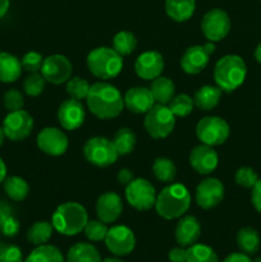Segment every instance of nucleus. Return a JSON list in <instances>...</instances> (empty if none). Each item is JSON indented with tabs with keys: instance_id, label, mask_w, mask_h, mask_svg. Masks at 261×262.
I'll return each instance as SVG.
<instances>
[{
	"instance_id": "obj_42",
	"label": "nucleus",
	"mask_w": 261,
	"mask_h": 262,
	"mask_svg": "<svg viewBox=\"0 0 261 262\" xmlns=\"http://www.w3.org/2000/svg\"><path fill=\"white\" fill-rule=\"evenodd\" d=\"M3 104H4L5 109L9 110V112L20 110L25 105V97H23L22 92L18 91V90H8L3 96Z\"/></svg>"
},
{
	"instance_id": "obj_22",
	"label": "nucleus",
	"mask_w": 261,
	"mask_h": 262,
	"mask_svg": "<svg viewBox=\"0 0 261 262\" xmlns=\"http://www.w3.org/2000/svg\"><path fill=\"white\" fill-rule=\"evenodd\" d=\"M201 235V224L192 215L182 216L176 227V241L181 247L188 248L199 241Z\"/></svg>"
},
{
	"instance_id": "obj_18",
	"label": "nucleus",
	"mask_w": 261,
	"mask_h": 262,
	"mask_svg": "<svg viewBox=\"0 0 261 262\" xmlns=\"http://www.w3.org/2000/svg\"><path fill=\"white\" fill-rule=\"evenodd\" d=\"M219 163V156L212 146L199 145L189 152V165L194 171L202 176L212 173Z\"/></svg>"
},
{
	"instance_id": "obj_25",
	"label": "nucleus",
	"mask_w": 261,
	"mask_h": 262,
	"mask_svg": "<svg viewBox=\"0 0 261 262\" xmlns=\"http://www.w3.org/2000/svg\"><path fill=\"white\" fill-rule=\"evenodd\" d=\"M222 90L217 86H202L196 91L193 96V102L200 110L209 112L212 110L220 101L222 97Z\"/></svg>"
},
{
	"instance_id": "obj_48",
	"label": "nucleus",
	"mask_w": 261,
	"mask_h": 262,
	"mask_svg": "<svg viewBox=\"0 0 261 262\" xmlns=\"http://www.w3.org/2000/svg\"><path fill=\"white\" fill-rule=\"evenodd\" d=\"M223 262H252L248 255L243 252H235V253H230L229 256L224 258Z\"/></svg>"
},
{
	"instance_id": "obj_50",
	"label": "nucleus",
	"mask_w": 261,
	"mask_h": 262,
	"mask_svg": "<svg viewBox=\"0 0 261 262\" xmlns=\"http://www.w3.org/2000/svg\"><path fill=\"white\" fill-rule=\"evenodd\" d=\"M7 178V166H5V163L3 161V159L0 158V183L5 181Z\"/></svg>"
},
{
	"instance_id": "obj_7",
	"label": "nucleus",
	"mask_w": 261,
	"mask_h": 262,
	"mask_svg": "<svg viewBox=\"0 0 261 262\" xmlns=\"http://www.w3.org/2000/svg\"><path fill=\"white\" fill-rule=\"evenodd\" d=\"M83 156L90 164L99 168H106L118 160V152L113 141L105 137H92L83 146Z\"/></svg>"
},
{
	"instance_id": "obj_40",
	"label": "nucleus",
	"mask_w": 261,
	"mask_h": 262,
	"mask_svg": "<svg viewBox=\"0 0 261 262\" xmlns=\"http://www.w3.org/2000/svg\"><path fill=\"white\" fill-rule=\"evenodd\" d=\"M107 230L109 228L101 220H89L87 224L84 225L83 232L87 239L92 241V242H100V241H105Z\"/></svg>"
},
{
	"instance_id": "obj_43",
	"label": "nucleus",
	"mask_w": 261,
	"mask_h": 262,
	"mask_svg": "<svg viewBox=\"0 0 261 262\" xmlns=\"http://www.w3.org/2000/svg\"><path fill=\"white\" fill-rule=\"evenodd\" d=\"M44 58L41 54L36 53V51H28L20 59V64H22V68L25 71L33 73V72L41 71V67H42Z\"/></svg>"
},
{
	"instance_id": "obj_16",
	"label": "nucleus",
	"mask_w": 261,
	"mask_h": 262,
	"mask_svg": "<svg viewBox=\"0 0 261 262\" xmlns=\"http://www.w3.org/2000/svg\"><path fill=\"white\" fill-rule=\"evenodd\" d=\"M37 146L44 154L61 156L68 150L69 141L66 133L55 127H46L37 135Z\"/></svg>"
},
{
	"instance_id": "obj_9",
	"label": "nucleus",
	"mask_w": 261,
	"mask_h": 262,
	"mask_svg": "<svg viewBox=\"0 0 261 262\" xmlns=\"http://www.w3.org/2000/svg\"><path fill=\"white\" fill-rule=\"evenodd\" d=\"M125 199L128 204L138 211H148L155 206L156 192L147 179L137 178L127 184Z\"/></svg>"
},
{
	"instance_id": "obj_19",
	"label": "nucleus",
	"mask_w": 261,
	"mask_h": 262,
	"mask_svg": "<svg viewBox=\"0 0 261 262\" xmlns=\"http://www.w3.org/2000/svg\"><path fill=\"white\" fill-rule=\"evenodd\" d=\"M86 118V112L81 101L74 99L64 100L58 109V120L67 130H74L81 127Z\"/></svg>"
},
{
	"instance_id": "obj_49",
	"label": "nucleus",
	"mask_w": 261,
	"mask_h": 262,
	"mask_svg": "<svg viewBox=\"0 0 261 262\" xmlns=\"http://www.w3.org/2000/svg\"><path fill=\"white\" fill-rule=\"evenodd\" d=\"M9 0H0V18H3L7 14L8 10H9Z\"/></svg>"
},
{
	"instance_id": "obj_21",
	"label": "nucleus",
	"mask_w": 261,
	"mask_h": 262,
	"mask_svg": "<svg viewBox=\"0 0 261 262\" xmlns=\"http://www.w3.org/2000/svg\"><path fill=\"white\" fill-rule=\"evenodd\" d=\"M123 100L124 106L135 114H146L155 105L150 89L146 87H132L125 92Z\"/></svg>"
},
{
	"instance_id": "obj_39",
	"label": "nucleus",
	"mask_w": 261,
	"mask_h": 262,
	"mask_svg": "<svg viewBox=\"0 0 261 262\" xmlns=\"http://www.w3.org/2000/svg\"><path fill=\"white\" fill-rule=\"evenodd\" d=\"M46 86V79L44 78V76L38 72H33L30 73L23 81V90H25L26 94L28 96L36 97L38 95H41L45 90Z\"/></svg>"
},
{
	"instance_id": "obj_24",
	"label": "nucleus",
	"mask_w": 261,
	"mask_h": 262,
	"mask_svg": "<svg viewBox=\"0 0 261 262\" xmlns=\"http://www.w3.org/2000/svg\"><path fill=\"white\" fill-rule=\"evenodd\" d=\"M20 60L9 53H0V81L4 83L15 82L22 74Z\"/></svg>"
},
{
	"instance_id": "obj_20",
	"label": "nucleus",
	"mask_w": 261,
	"mask_h": 262,
	"mask_svg": "<svg viewBox=\"0 0 261 262\" xmlns=\"http://www.w3.org/2000/svg\"><path fill=\"white\" fill-rule=\"evenodd\" d=\"M123 211L122 199L115 192H105L96 201V215L105 224L114 223L119 219Z\"/></svg>"
},
{
	"instance_id": "obj_3",
	"label": "nucleus",
	"mask_w": 261,
	"mask_h": 262,
	"mask_svg": "<svg viewBox=\"0 0 261 262\" xmlns=\"http://www.w3.org/2000/svg\"><path fill=\"white\" fill-rule=\"evenodd\" d=\"M247 67L238 55H225L216 61L214 68V79L223 92H233L245 82Z\"/></svg>"
},
{
	"instance_id": "obj_34",
	"label": "nucleus",
	"mask_w": 261,
	"mask_h": 262,
	"mask_svg": "<svg viewBox=\"0 0 261 262\" xmlns=\"http://www.w3.org/2000/svg\"><path fill=\"white\" fill-rule=\"evenodd\" d=\"M19 222L13 215L12 209L8 205L0 204V232L5 237H14L19 232Z\"/></svg>"
},
{
	"instance_id": "obj_37",
	"label": "nucleus",
	"mask_w": 261,
	"mask_h": 262,
	"mask_svg": "<svg viewBox=\"0 0 261 262\" xmlns=\"http://www.w3.org/2000/svg\"><path fill=\"white\" fill-rule=\"evenodd\" d=\"M90 87L91 86H90L89 82L84 78H79V77H73L66 82V92L71 99L78 100V101L86 100Z\"/></svg>"
},
{
	"instance_id": "obj_45",
	"label": "nucleus",
	"mask_w": 261,
	"mask_h": 262,
	"mask_svg": "<svg viewBox=\"0 0 261 262\" xmlns=\"http://www.w3.org/2000/svg\"><path fill=\"white\" fill-rule=\"evenodd\" d=\"M251 202H252L256 211L261 214V179H258V181L256 182L255 186L252 187V192H251Z\"/></svg>"
},
{
	"instance_id": "obj_38",
	"label": "nucleus",
	"mask_w": 261,
	"mask_h": 262,
	"mask_svg": "<svg viewBox=\"0 0 261 262\" xmlns=\"http://www.w3.org/2000/svg\"><path fill=\"white\" fill-rule=\"evenodd\" d=\"M193 99L186 94H181L178 96L173 97V100L169 102V109L171 110L174 117L179 118H184L191 114L192 110H193Z\"/></svg>"
},
{
	"instance_id": "obj_32",
	"label": "nucleus",
	"mask_w": 261,
	"mask_h": 262,
	"mask_svg": "<svg viewBox=\"0 0 261 262\" xmlns=\"http://www.w3.org/2000/svg\"><path fill=\"white\" fill-rule=\"evenodd\" d=\"M54 227L49 222H36L27 230L28 242L35 246L46 245L53 235Z\"/></svg>"
},
{
	"instance_id": "obj_10",
	"label": "nucleus",
	"mask_w": 261,
	"mask_h": 262,
	"mask_svg": "<svg viewBox=\"0 0 261 262\" xmlns=\"http://www.w3.org/2000/svg\"><path fill=\"white\" fill-rule=\"evenodd\" d=\"M230 18L225 10L215 8L209 10L201 20V31L205 37L211 42L222 41L230 31Z\"/></svg>"
},
{
	"instance_id": "obj_13",
	"label": "nucleus",
	"mask_w": 261,
	"mask_h": 262,
	"mask_svg": "<svg viewBox=\"0 0 261 262\" xmlns=\"http://www.w3.org/2000/svg\"><path fill=\"white\" fill-rule=\"evenodd\" d=\"M215 51L214 42L209 41L204 46L194 45L184 51L181 59V67L186 73L199 74L209 64V58Z\"/></svg>"
},
{
	"instance_id": "obj_56",
	"label": "nucleus",
	"mask_w": 261,
	"mask_h": 262,
	"mask_svg": "<svg viewBox=\"0 0 261 262\" xmlns=\"http://www.w3.org/2000/svg\"><path fill=\"white\" fill-rule=\"evenodd\" d=\"M0 233H2V232H0Z\"/></svg>"
},
{
	"instance_id": "obj_33",
	"label": "nucleus",
	"mask_w": 261,
	"mask_h": 262,
	"mask_svg": "<svg viewBox=\"0 0 261 262\" xmlns=\"http://www.w3.org/2000/svg\"><path fill=\"white\" fill-rule=\"evenodd\" d=\"M153 173L158 181L163 183H171L176 179L177 166L170 159L158 158L153 164Z\"/></svg>"
},
{
	"instance_id": "obj_11",
	"label": "nucleus",
	"mask_w": 261,
	"mask_h": 262,
	"mask_svg": "<svg viewBox=\"0 0 261 262\" xmlns=\"http://www.w3.org/2000/svg\"><path fill=\"white\" fill-rule=\"evenodd\" d=\"M33 118L25 110L9 112L3 120V130L5 137L10 141H23L32 133Z\"/></svg>"
},
{
	"instance_id": "obj_55",
	"label": "nucleus",
	"mask_w": 261,
	"mask_h": 262,
	"mask_svg": "<svg viewBox=\"0 0 261 262\" xmlns=\"http://www.w3.org/2000/svg\"><path fill=\"white\" fill-rule=\"evenodd\" d=\"M0 53H2V51H0Z\"/></svg>"
},
{
	"instance_id": "obj_54",
	"label": "nucleus",
	"mask_w": 261,
	"mask_h": 262,
	"mask_svg": "<svg viewBox=\"0 0 261 262\" xmlns=\"http://www.w3.org/2000/svg\"><path fill=\"white\" fill-rule=\"evenodd\" d=\"M252 262H261V256H260V257H256Z\"/></svg>"
},
{
	"instance_id": "obj_2",
	"label": "nucleus",
	"mask_w": 261,
	"mask_h": 262,
	"mask_svg": "<svg viewBox=\"0 0 261 262\" xmlns=\"http://www.w3.org/2000/svg\"><path fill=\"white\" fill-rule=\"evenodd\" d=\"M189 206L191 194L183 184H169L156 196V212L163 219L173 220L182 217L188 211Z\"/></svg>"
},
{
	"instance_id": "obj_35",
	"label": "nucleus",
	"mask_w": 261,
	"mask_h": 262,
	"mask_svg": "<svg viewBox=\"0 0 261 262\" xmlns=\"http://www.w3.org/2000/svg\"><path fill=\"white\" fill-rule=\"evenodd\" d=\"M136 48H137V38L129 31H120L113 38V49L122 56L132 54Z\"/></svg>"
},
{
	"instance_id": "obj_8",
	"label": "nucleus",
	"mask_w": 261,
	"mask_h": 262,
	"mask_svg": "<svg viewBox=\"0 0 261 262\" xmlns=\"http://www.w3.org/2000/svg\"><path fill=\"white\" fill-rule=\"evenodd\" d=\"M229 125L220 117H205L196 125L197 138L204 145L212 147L223 145L229 137Z\"/></svg>"
},
{
	"instance_id": "obj_29",
	"label": "nucleus",
	"mask_w": 261,
	"mask_h": 262,
	"mask_svg": "<svg viewBox=\"0 0 261 262\" xmlns=\"http://www.w3.org/2000/svg\"><path fill=\"white\" fill-rule=\"evenodd\" d=\"M4 192L13 201H23L30 193V186L20 177H9L4 181Z\"/></svg>"
},
{
	"instance_id": "obj_26",
	"label": "nucleus",
	"mask_w": 261,
	"mask_h": 262,
	"mask_svg": "<svg viewBox=\"0 0 261 262\" xmlns=\"http://www.w3.org/2000/svg\"><path fill=\"white\" fill-rule=\"evenodd\" d=\"M150 91L155 100V104L168 105L176 94V86L171 79L160 76L151 82Z\"/></svg>"
},
{
	"instance_id": "obj_17",
	"label": "nucleus",
	"mask_w": 261,
	"mask_h": 262,
	"mask_svg": "<svg viewBox=\"0 0 261 262\" xmlns=\"http://www.w3.org/2000/svg\"><path fill=\"white\" fill-rule=\"evenodd\" d=\"M135 71L140 78L154 81L164 71V58L159 51L151 50L141 54L135 61Z\"/></svg>"
},
{
	"instance_id": "obj_31",
	"label": "nucleus",
	"mask_w": 261,
	"mask_h": 262,
	"mask_svg": "<svg viewBox=\"0 0 261 262\" xmlns=\"http://www.w3.org/2000/svg\"><path fill=\"white\" fill-rule=\"evenodd\" d=\"M136 141H137V138H136L135 132L132 129L120 128L113 138V145H114L118 155L124 156L132 152L136 146Z\"/></svg>"
},
{
	"instance_id": "obj_23",
	"label": "nucleus",
	"mask_w": 261,
	"mask_h": 262,
	"mask_svg": "<svg viewBox=\"0 0 261 262\" xmlns=\"http://www.w3.org/2000/svg\"><path fill=\"white\" fill-rule=\"evenodd\" d=\"M196 0H165V12L176 22H186L193 15Z\"/></svg>"
},
{
	"instance_id": "obj_52",
	"label": "nucleus",
	"mask_w": 261,
	"mask_h": 262,
	"mask_svg": "<svg viewBox=\"0 0 261 262\" xmlns=\"http://www.w3.org/2000/svg\"><path fill=\"white\" fill-rule=\"evenodd\" d=\"M102 262H123V261L118 257H106L102 260Z\"/></svg>"
},
{
	"instance_id": "obj_51",
	"label": "nucleus",
	"mask_w": 261,
	"mask_h": 262,
	"mask_svg": "<svg viewBox=\"0 0 261 262\" xmlns=\"http://www.w3.org/2000/svg\"><path fill=\"white\" fill-rule=\"evenodd\" d=\"M253 55H255L256 61H257V63H260V64H261V42L258 43L257 46H256V49H255V54H253Z\"/></svg>"
},
{
	"instance_id": "obj_14",
	"label": "nucleus",
	"mask_w": 261,
	"mask_h": 262,
	"mask_svg": "<svg viewBox=\"0 0 261 262\" xmlns=\"http://www.w3.org/2000/svg\"><path fill=\"white\" fill-rule=\"evenodd\" d=\"M41 74L46 79V82H50L53 84L66 83L71 78L72 63L67 56L54 54L44 59Z\"/></svg>"
},
{
	"instance_id": "obj_1",
	"label": "nucleus",
	"mask_w": 261,
	"mask_h": 262,
	"mask_svg": "<svg viewBox=\"0 0 261 262\" xmlns=\"http://www.w3.org/2000/svg\"><path fill=\"white\" fill-rule=\"evenodd\" d=\"M86 102L90 112L99 119H114L124 107V100L119 90L106 82L92 84Z\"/></svg>"
},
{
	"instance_id": "obj_53",
	"label": "nucleus",
	"mask_w": 261,
	"mask_h": 262,
	"mask_svg": "<svg viewBox=\"0 0 261 262\" xmlns=\"http://www.w3.org/2000/svg\"><path fill=\"white\" fill-rule=\"evenodd\" d=\"M4 138H5L4 130H3V127H0V146H2L3 142H4Z\"/></svg>"
},
{
	"instance_id": "obj_27",
	"label": "nucleus",
	"mask_w": 261,
	"mask_h": 262,
	"mask_svg": "<svg viewBox=\"0 0 261 262\" xmlns=\"http://www.w3.org/2000/svg\"><path fill=\"white\" fill-rule=\"evenodd\" d=\"M67 262H102V258L96 247L90 243L79 242L69 248Z\"/></svg>"
},
{
	"instance_id": "obj_5",
	"label": "nucleus",
	"mask_w": 261,
	"mask_h": 262,
	"mask_svg": "<svg viewBox=\"0 0 261 262\" xmlns=\"http://www.w3.org/2000/svg\"><path fill=\"white\" fill-rule=\"evenodd\" d=\"M87 68L100 79H110L119 76L123 69V58L114 49L96 48L87 55Z\"/></svg>"
},
{
	"instance_id": "obj_47",
	"label": "nucleus",
	"mask_w": 261,
	"mask_h": 262,
	"mask_svg": "<svg viewBox=\"0 0 261 262\" xmlns=\"http://www.w3.org/2000/svg\"><path fill=\"white\" fill-rule=\"evenodd\" d=\"M117 179H118V182H119V184L127 186V184H129L130 182L135 179V176H133L132 170H129V169H122V170L118 173Z\"/></svg>"
},
{
	"instance_id": "obj_41",
	"label": "nucleus",
	"mask_w": 261,
	"mask_h": 262,
	"mask_svg": "<svg viewBox=\"0 0 261 262\" xmlns=\"http://www.w3.org/2000/svg\"><path fill=\"white\" fill-rule=\"evenodd\" d=\"M234 181L238 186L243 187V188H251L255 186L256 182L258 181V176L256 171L250 166H242L238 169L234 174Z\"/></svg>"
},
{
	"instance_id": "obj_44",
	"label": "nucleus",
	"mask_w": 261,
	"mask_h": 262,
	"mask_svg": "<svg viewBox=\"0 0 261 262\" xmlns=\"http://www.w3.org/2000/svg\"><path fill=\"white\" fill-rule=\"evenodd\" d=\"M0 262H23V253L18 246L0 243Z\"/></svg>"
},
{
	"instance_id": "obj_12",
	"label": "nucleus",
	"mask_w": 261,
	"mask_h": 262,
	"mask_svg": "<svg viewBox=\"0 0 261 262\" xmlns=\"http://www.w3.org/2000/svg\"><path fill=\"white\" fill-rule=\"evenodd\" d=\"M106 248L115 256H127L135 250L136 237L125 225H115L107 230L105 237Z\"/></svg>"
},
{
	"instance_id": "obj_6",
	"label": "nucleus",
	"mask_w": 261,
	"mask_h": 262,
	"mask_svg": "<svg viewBox=\"0 0 261 262\" xmlns=\"http://www.w3.org/2000/svg\"><path fill=\"white\" fill-rule=\"evenodd\" d=\"M146 132L155 140L165 138L173 132L176 125V117L169 106L155 104L147 113L143 120Z\"/></svg>"
},
{
	"instance_id": "obj_36",
	"label": "nucleus",
	"mask_w": 261,
	"mask_h": 262,
	"mask_svg": "<svg viewBox=\"0 0 261 262\" xmlns=\"http://www.w3.org/2000/svg\"><path fill=\"white\" fill-rule=\"evenodd\" d=\"M186 262H219V257L210 246L194 243L187 248Z\"/></svg>"
},
{
	"instance_id": "obj_15",
	"label": "nucleus",
	"mask_w": 261,
	"mask_h": 262,
	"mask_svg": "<svg viewBox=\"0 0 261 262\" xmlns=\"http://www.w3.org/2000/svg\"><path fill=\"white\" fill-rule=\"evenodd\" d=\"M224 186L219 179L206 178L197 186L194 199L201 209L210 210L216 207L224 200Z\"/></svg>"
},
{
	"instance_id": "obj_30",
	"label": "nucleus",
	"mask_w": 261,
	"mask_h": 262,
	"mask_svg": "<svg viewBox=\"0 0 261 262\" xmlns=\"http://www.w3.org/2000/svg\"><path fill=\"white\" fill-rule=\"evenodd\" d=\"M25 262H64V257L55 246L41 245L28 255Z\"/></svg>"
},
{
	"instance_id": "obj_4",
	"label": "nucleus",
	"mask_w": 261,
	"mask_h": 262,
	"mask_svg": "<svg viewBox=\"0 0 261 262\" xmlns=\"http://www.w3.org/2000/svg\"><path fill=\"white\" fill-rule=\"evenodd\" d=\"M89 222L86 209L77 202H66L56 207L51 216L54 229L63 235H76Z\"/></svg>"
},
{
	"instance_id": "obj_28",
	"label": "nucleus",
	"mask_w": 261,
	"mask_h": 262,
	"mask_svg": "<svg viewBox=\"0 0 261 262\" xmlns=\"http://www.w3.org/2000/svg\"><path fill=\"white\" fill-rule=\"evenodd\" d=\"M237 245L241 252L246 255H255L260 248V235L253 228L245 227L237 233Z\"/></svg>"
},
{
	"instance_id": "obj_46",
	"label": "nucleus",
	"mask_w": 261,
	"mask_h": 262,
	"mask_svg": "<svg viewBox=\"0 0 261 262\" xmlns=\"http://www.w3.org/2000/svg\"><path fill=\"white\" fill-rule=\"evenodd\" d=\"M168 258L170 262H186L187 261V250L184 247L171 248L168 253Z\"/></svg>"
}]
</instances>
